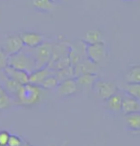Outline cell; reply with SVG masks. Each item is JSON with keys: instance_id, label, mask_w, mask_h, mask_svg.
<instances>
[{"instance_id": "obj_1", "label": "cell", "mask_w": 140, "mask_h": 146, "mask_svg": "<svg viewBox=\"0 0 140 146\" xmlns=\"http://www.w3.org/2000/svg\"><path fill=\"white\" fill-rule=\"evenodd\" d=\"M42 95L43 88H41L40 86L27 83L19 87L14 99V104L23 107L35 106L40 102Z\"/></svg>"}, {"instance_id": "obj_2", "label": "cell", "mask_w": 140, "mask_h": 146, "mask_svg": "<svg viewBox=\"0 0 140 146\" xmlns=\"http://www.w3.org/2000/svg\"><path fill=\"white\" fill-rule=\"evenodd\" d=\"M8 66L19 70H23L30 74L31 72L37 69L32 49L24 46L21 51L8 56Z\"/></svg>"}, {"instance_id": "obj_3", "label": "cell", "mask_w": 140, "mask_h": 146, "mask_svg": "<svg viewBox=\"0 0 140 146\" xmlns=\"http://www.w3.org/2000/svg\"><path fill=\"white\" fill-rule=\"evenodd\" d=\"M31 49H32V53L34 59H35L37 69L47 66L51 60L53 44L51 42H46V41H44L40 45H38V47L31 48Z\"/></svg>"}, {"instance_id": "obj_4", "label": "cell", "mask_w": 140, "mask_h": 146, "mask_svg": "<svg viewBox=\"0 0 140 146\" xmlns=\"http://www.w3.org/2000/svg\"><path fill=\"white\" fill-rule=\"evenodd\" d=\"M94 88L98 96L103 100H107L111 95L117 92V87L115 86L114 83L106 80L97 79L94 83Z\"/></svg>"}, {"instance_id": "obj_5", "label": "cell", "mask_w": 140, "mask_h": 146, "mask_svg": "<svg viewBox=\"0 0 140 146\" xmlns=\"http://www.w3.org/2000/svg\"><path fill=\"white\" fill-rule=\"evenodd\" d=\"M85 55L87 58L97 64L105 59L106 57V48L104 42H98L94 44H87L85 46Z\"/></svg>"}, {"instance_id": "obj_6", "label": "cell", "mask_w": 140, "mask_h": 146, "mask_svg": "<svg viewBox=\"0 0 140 146\" xmlns=\"http://www.w3.org/2000/svg\"><path fill=\"white\" fill-rule=\"evenodd\" d=\"M24 48V43L19 35H10L4 40L2 49L8 56L15 54Z\"/></svg>"}, {"instance_id": "obj_7", "label": "cell", "mask_w": 140, "mask_h": 146, "mask_svg": "<svg viewBox=\"0 0 140 146\" xmlns=\"http://www.w3.org/2000/svg\"><path fill=\"white\" fill-rule=\"evenodd\" d=\"M98 71H99V64L90 61L87 57L74 66L75 77L84 74V73H95V74H97Z\"/></svg>"}, {"instance_id": "obj_8", "label": "cell", "mask_w": 140, "mask_h": 146, "mask_svg": "<svg viewBox=\"0 0 140 146\" xmlns=\"http://www.w3.org/2000/svg\"><path fill=\"white\" fill-rule=\"evenodd\" d=\"M78 88V84L75 80V78L72 79H67L61 82H59V85L57 86L56 90L57 93L61 97H67L72 94H74L77 91Z\"/></svg>"}, {"instance_id": "obj_9", "label": "cell", "mask_w": 140, "mask_h": 146, "mask_svg": "<svg viewBox=\"0 0 140 146\" xmlns=\"http://www.w3.org/2000/svg\"><path fill=\"white\" fill-rule=\"evenodd\" d=\"M19 36L24 43V46L28 48H36L42 42H44V36L38 33L23 32L19 34Z\"/></svg>"}, {"instance_id": "obj_10", "label": "cell", "mask_w": 140, "mask_h": 146, "mask_svg": "<svg viewBox=\"0 0 140 146\" xmlns=\"http://www.w3.org/2000/svg\"><path fill=\"white\" fill-rule=\"evenodd\" d=\"M0 86L7 91V93L11 96L13 101H14L17 90H18V88L21 85L11 79V78L6 76L4 74V72L1 70V72H0Z\"/></svg>"}, {"instance_id": "obj_11", "label": "cell", "mask_w": 140, "mask_h": 146, "mask_svg": "<svg viewBox=\"0 0 140 146\" xmlns=\"http://www.w3.org/2000/svg\"><path fill=\"white\" fill-rule=\"evenodd\" d=\"M2 71L4 72V74L6 76L11 78V79L15 81V82L19 83L20 85H24L29 83V73L26 71L14 68V67L9 66H7Z\"/></svg>"}, {"instance_id": "obj_12", "label": "cell", "mask_w": 140, "mask_h": 146, "mask_svg": "<svg viewBox=\"0 0 140 146\" xmlns=\"http://www.w3.org/2000/svg\"><path fill=\"white\" fill-rule=\"evenodd\" d=\"M53 73L54 71L51 70L48 66L42 67V68H38L29 74V83L36 86H40L41 83Z\"/></svg>"}, {"instance_id": "obj_13", "label": "cell", "mask_w": 140, "mask_h": 146, "mask_svg": "<svg viewBox=\"0 0 140 146\" xmlns=\"http://www.w3.org/2000/svg\"><path fill=\"white\" fill-rule=\"evenodd\" d=\"M121 111L125 114L140 111V100L127 94L123 96Z\"/></svg>"}, {"instance_id": "obj_14", "label": "cell", "mask_w": 140, "mask_h": 146, "mask_svg": "<svg viewBox=\"0 0 140 146\" xmlns=\"http://www.w3.org/2000/svg\"><path fill=\"white\" fill-rule=\"evenodd\" d=\"M69 51H70V45L68 43L59 42V43L55 44V45L53 44L52 56H51V60H50V62H49V64L56 62L57 60H59V59L68 57L69 56Z\"/></svg>"}, {"instance_id": "obj_15", "label": "cell", "mask_w": 140, "mask_h": 146, "mask_svg": "<svg viewBox=\"0 0 140 146\" xmlns=\"http://www.w3.org/2000/svg\"><path fill=\"white\" fill-rule=\"evenodd\" d=\"M122 101H123V95L120 92H116L111 95L110 98L107 99L108 108L112 111H120L122 109Z\"/></svg>"}, {"instance_id": "obj_16", "label": "cell", "mask_w": 140, "mask_h": 146, "mask_svg": "<svg viewBox=\"0 0 140 146\" xmlns=\"http://www.w3.org/2000/svg\"><path fill=\"white\" fill-rule=\"evenodd\" d=\"M97 79L98 76L95 73H84V74L75 77V80H76L78 86H82V87H87V86L94 85V83Z\"/></svg>"}, {"instance_id": "obj_17", "label": "cell", "mask_w": 140, "mask_h": 146, "mask_svg": "<svg viewBox=\"0 0 140 146\" xmlns=\"http://www.w3.org/2000/svg\"><path fill=\"white\" fill-rule=\"evenodd\" d=\"M126 124L129 129L133 131H139L140 130V111L125 114Z\"/></svg>"}, {"instance_id": "obj_18", "label": "cell", "mask_w": 140, "mask_h": 146, "mask_svg": "<svg viewBox=\"0 0 140 146\" xmlns=\"http://www.w3.org/2000/svg\"><path fill=\"white\" fill-rule=\"evenodd\" d=\"M54 72H55V75H56L57 79L59 80V82L75 78L74 66H71V64L66 67H64V68H61V69L57 70V71H54Z\"/></svg>"}, {"instance_id": "obj_19", "label": "cell", "mask_w": 140, "mask_h": 146, "mask_svg": "<svg viewBox=\"0 0 140 146\" xmlns=\"http://www.w3.org/2000/svg\"><path fill=\"white\" fill-rule=\"evenodd\" d=\"M83 41L85 44H94L98 42H102V34L98 30H88L85 33Z\"/></svg>"}, {"instance_id": "obj_20", "label": "cell", "mask_w": 140, "mask_h": 146, "mask_svg": "<svg viewBox=\"0 0 140 146\" xmlns=\"http://www.w3.org/2000/svg\"><path fill=\"white\" fill-rule=\"evenodd\" d=\"M127 83H140V66H133L126 72Z\"/></svg>"}, {"instance_id": "obj_21", "label": "cell", "mask_w": 140, "mask_h": 146, "mask_svg": "<svg viewBox=\"0 0 140 146\" xmlns=\"http://www.w3.org/2000/svg\"><path fill=\"white\" fill-rule=\"evenodd\" d=\"M14 104L12 97L7 93V91L0 86V111L8 110Z\"/></svg>"}, {"instance_id": "obj_22", "label": "cell", "mask_w": 140, "mask_h": 146, "mask_svg": "<svg viewBox=\"0 0 140 146\" xmlns=\"http://www.w3.org/2000/svg\"><path fill=\"white\" fill-rule=\"evenodd\" d=\"M124 90L128 95L140 100V83H127Z\"/></svg>"}, {"instance_id": "obj_23", "label": "cell", "mask_w": 140, "mask_h": 146, "mask_svg": "<svg viewBox=\"0 0 140 146\" xmlns=\"http://www.w3.org/2000/svg\"><path fill=\"white\" fill-rule=\"evenodd\" d=\"M33 6L42 12H49L53 9V0H33Z\"/></svg>"}, {"instance_id": "obj_24", "label": "cell", "mask_w": 140, "mask_h": 146, "mask_svg": "<svg viewBox=\"0 0 140 146\" xmlns=\"http://www.w3.org/2000/svg\"><path fill=\"white\" fill-rule=\"evenodd\" d=\"M58 85H59V80L57 79L55 72H54L53 74L48 76L42 83H41V85L40 87L41 88H43V90H53V88H56Z\"/></svg>"}, {"instance_id": "obj_25", "label": "cell", "mask_w": 140, "mask_h": 146, "mask_svg": "<svg viewBox=\"0 0 140 146\" xmlns=\"http://www.w3.org/2000/svg\"><path fill=\"white\" fill-rule=\"evenodd\" d=\"M23 139L17 135H10L8 145L9 146H21L23 144Z\"/></svg>"}, {"instance_id": "obj_26", "label": "cell", "mask_w": 140, "mask_h": 146, "mask_svg": "<svg viewBox=\"0 0 140 146\" xmlns=\"http://www.w3.org/2000/svg\"><path fill=\"white\" fill-rule=\"evenodd\" d=\"M8 66V55L2 48H0V71Z\"/></svg>"}, {"instance_id": "obj_27", "label": "cell", "mask_w": 140, "mask_h": 146, "mask_svg": "<svg viewBox=\"0 0 140 146\" xmlns=\"http://www.w3.org/2000/svg\"><path fill=\"white\" fill-rule=\"evenodd\" d=\"M10 135L11 134L8 131H5V130H1V131H0V146L8 144Z\"/></svg>"}, {"instance_id": "obj_28", "label": "cell", "mask_w": 140, "mask_h": 146, "mask_svg": "<svg viewBox=\"0 0 140 146\" xmlns=\"http://www.w3.org/2000/svg\"><path fill=\"white\" fill-rule=\"evenodd\" d=\"M21 146H33V145L29 142H23V144Z\"/></svg>"}, {"instance_id": "obj_29", "label": "cell", "mask_w": 140, "mask_h": 146, "mask_svg": "<svg viewBox=\"0 0 140 146\" xmlns=\"http://www.w3.org/2000/svg\"><path fill=\"white\" fill-rule=\"evenodd\" d=\"M66 145V142H64L63 144H61V145H59V146H65Z\"/></svg>"}, {"instance_id": "obj_30", "label": "cell", "mask_w": 140, "mask_h": 146, "mask_svg": "<svg viewBox=\"0 0 140 146\" xmlns=\"http://www.w3.org/2000/svg\"><path fill=\"white\" fill-rule=\"evenodd\" d=\"M2 146H9V145H8V144H7V145H2Z\"/></svg>"}, {"instance_id": "obj_31", "label": "cell", "mask_w": 140, "mask_h": 146, "mask_svg": "<svg viewBox=\"0 0 140 146\" xmlns=\"http://www.w3.org/2000/svg\"><path fill=\"white\" fill-rule=\"evenodd\" d=\"M128 1H131V0H128Z\"/></svg>"}]
</instances>
